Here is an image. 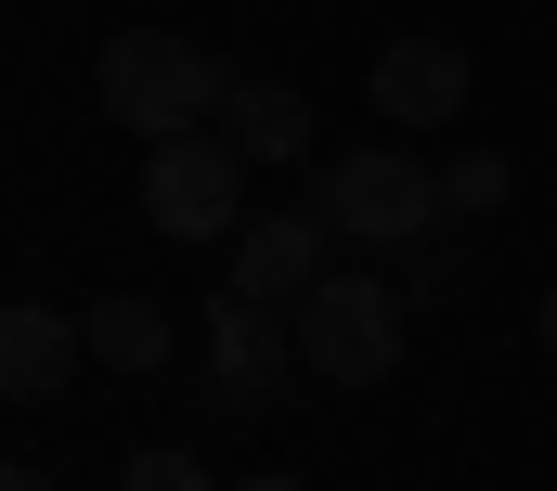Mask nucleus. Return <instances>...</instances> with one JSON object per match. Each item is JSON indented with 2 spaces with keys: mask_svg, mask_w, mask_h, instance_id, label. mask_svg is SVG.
<instances>
[{
  "mask_svg": "<svg viewBox=\"0 0 557 491\" xmlns=\"http://www.w3.org/2000/svg\"><path fill=\"white\" fill-rule=\"evenodd\" d=\"M506 194H519V168H506V155H493V142H480V155H454V168H441V207H467V221H480V207H506Z\"/></svg>",
  "mask_w": 557,
  "mask_h": 491,
  "instance_id": "nucleus-11",
  "label": "nucleus"
},
{
  "mask_svg": "<svg viewBox=\"0 0 557 491\" xmlns=\"http://www.w3.org/2000/svg\"><path fill=\"white\" fill-rule=\"evenodd\" d=\"M0 491H52V479H39V466H13V453H0Z\"/></svg>",
  "mask_w": 557,
  "mask_h": 491,
  "instance_id": "nucleus-13",
  "label": "nucleus"
},
{
  "mask_svg": "<svg viewBox=\"0 0 557 491\" xmlns=\"http://www.w3.org/2000/svg\"><path fill=\"white\" fill-rule=\"evenodd\" d=\"M545 350H557V285H545Z\"/></svg>",
  "mask_w": 557,
  "mask_h": 491,
  "instance_id": "nucleus-15",
  "label": "nucleus"
},
{
  "mask_svg": "<svg viewBox=\"0 0 557 491\" xmlns=\"http://www.w3.org/2000/svg\"><path fill=\"white\" fill-rule=\"evenodd\" d=\"M311 207H324V234H350V246H416L441 221V168H416L403 142H363V155H337L311 181Z\"/></svg>",
  "mask_w": 557,
  "mask_h": 491,
  "instance_id": "nucleus-4",
  "label": "nucleus"
},
{
  "mask_svg": "<svg viewBox=\"0 0 557 491\" xmlns=\"http://www.w3.org/2000/svg\"><path fill=\"white\" fill-rule=\"evenodd\" d=\"M78 363H91V337H78L65 311H39V298H0V401H52Z\"/></svg>",
  "mask_w": 557,
  "mask_h": 491,
  "instance_id": "nucleus-8",
  "label": "nucleus"
},
{
  "mask_svg": "<svg viewBox=\"0 0 557 491\" xmlns=\"http://www.w3.org/2000/svg\"><path fill=\"white\" fill-rule=\"evenodd\" d=\"M117 491H234V479H208L195 453H169V440H156V453H131V479H117Z\"/></svg>",
  "mask_w": 557,
  "mask_h": 491,
  "instance_id": "nucleus-12",
  "label": "nucleus"
},
{
  "mask_svg": "<svg viewBox=\"0 0 557 491\" xmlns=\"http://www.w3.org/2000/svg\"><path fill=\"white\" fill-rule=\"evenodd\" d=\"M78 337H91V363L131 375V388L169 363V311H156V298H91V311H78Z\"/></svg>",
  "mask_w": 557,
  "mask_h": 491,
  "instance_id": "nucleus-10",
  "label": "nucleus"
},
{
  "mask_svg": "<svg viewBox=\"0 0 557 491\" xmlns=\"http://www.w3.org/2000/svg\"><path fill=\"white\" fill-rule=\"evenodd\" d=\"M143 221L169 246H221L247 234V155L221 129H182V142H143Z\"/></svg>",
  "mask_w": 557,
  "mask_h": 491,
  "instance_id": "nucleus-3",
  "label": "nucleus"
},
{
  "mask_svg": "<svg viewBox=\"0 0 557 491\" xmlns=\"http://www.w3.org/2000/svg\"><path fill=\"white\" fill-rule=\"evenodd\" d=\"M324 207H273V221H247V246H234V298H260V311H298L311 285H324Z\"/></svg>",
  "mask_w": 557,
  "mask_h": 491,
  "instance_id": "nucleus-5",
  "label": "nucleus"
},
{
  "mask_svg": "<svg viewBox=\"0 0 557 491\" xmlns=\"http://www.w3.org/2000/svg\"><path fill=\"white\" fill-rule=\"evenodd\" d=\"M285 337H298V363L324 375V388H389V375H403V285L324 272V285L285 311Z\"/></svg>",
  "mask_w": 557,
  "mask_h": 491,
  "instance_id": "nucleus-2",
  "label": "nucleus"
},
{
  "mask_svg": "<svg viewBox=\"0 0 557 491\" xmlns=\"http://www.w3.org/2000/svg\"><path fill=\"white\" fill-rule=\"evenodd\" d=\"M285 363H298V337H285L260 298H234V285H221V298H208V375H221V401H273Z\"/></svg>",
  "mask_w": 557,
  "mask_h": 491,
  "instance_id": "nucleus-7",
  "label": "nucleus"
},
{
  "mask_svg": "<svg viewBox=\"0 0 557 491\" xmlns=\"http://www.w3.org/2000/svg\"><path fill=\"white\" fill-rule=\"evenodd\" d=\"M234 491H311V479H285V466H273V479H234Z\"/></svg>",
  "mask_w": 557,
  "mask_h": 491,
  "instance_id": "nucleus-14",
  "label": "nucleus"
},
{
  "mask_svg": "<svg viewBox=\"0 0 557 491\" xmlns=\"http://www.w3.org/2000/svg\"><path fill=\"white\" fill-rule=\"evenodd\" d=\"M91 104L117 129H143V142H182V129H208L234 104V65L208 39H182V26H117L91 52Z\"/></svg>",
  "mask_w": 557,
  "mask_h": 491,
  "instance_id": "nucleus-1",
  "label": "nucleus"
},
{
  "mask_svg": "<svg viewBox=\"0 0 557 491\" xmlns=\"http://www.w3.org/2000/svg\"><path fill=\"white\" fill-rule=\"evenodd\" d=\"M221 142H234V155H260V168H298V155H311V91H298V78H234Z\"/></svg>",
  "mask_w": 557,
  "mask_h": 491,
  "instance_id": "nucleus-9",
  "label": "nucleus"
},
{
  "mask_svg": "<svg viewBox=\"0 0 557 491\" xmlns=\"http://www.w3.org/2000/svg\"><path fill=\"white\" fill-rule=\"evenodd\" d=\"M363 91H376L389 129H441L467 104V52H454V39H389V52L363 65Z\"/></svg>",
  "mask_w": 557,
  "mask_h": 491,
  "instance_id": "nucleus-6",
  "label": "nucleus"
}]
</instances>
